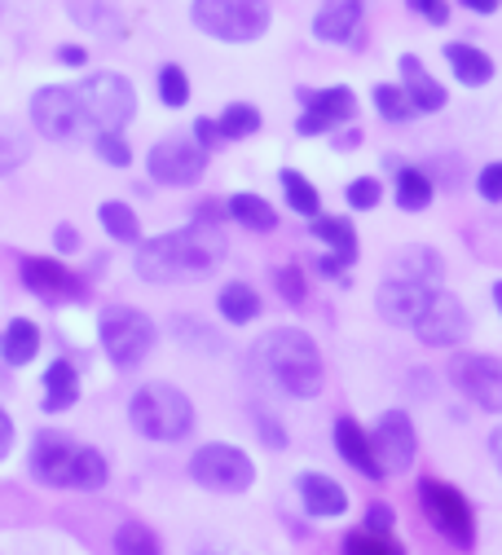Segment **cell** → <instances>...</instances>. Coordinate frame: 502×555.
Instances as JSON below:
<instances>
[{
  "label": "cell",
  "instance_id": "cell-17",
  "mask_svg": "<svg viewBox=\"0 0 502 555\" xmlns=\"http://www.w3.org/2000/svg\"><path fill=\"white\" fill-rule=\"evenodd\" d=\"M23 283L31 296L40 300H76L85 292V283L70 273L62 260H44V256H23Z\"/></svg>",
  "mask_w": 502,
  "mask_h": 555
},
{
  "label": "cell",
  "instance_id": "cell-46",
  "mask_svg": "<svg viewBox=\"0 0 502 555\" xmlns=\"http://www.w3.org/2000/svg\"><path fill=\"white\" fill-rule=\"evenodd\" d=\"M10 450H14V420L0 410V459H10Z\"/></svg>",
  "mask_w": 502,
  "mask_h": 555
},
{
  "label": "cell",
  "instance_id": "cell-39",
  "mask_svg": "<svg viewBox=\"0 0 502 555\" xmlns=\"http://www.w3.org/2000/svg\"><path fill=\"white\" fill-rule=\"evenodd\" d=\"M379 194H384V185L375 177H357L348 185V207H357V212H371V207L379 203Z\"/></svg>",
  "mask_w": 502,
  "mask_h": 555
},
{
  "label": "cell",
  "instance_id": "cell-36",
  "mask_svg": "<svg viewBox=\"0 0 502 555\" xmlns=\"http://www.w3.org/2000/svg\"><path fill=\"white\" fill-rule=\"evenodd\" d=\"M159 102L172 106V111H181L190 102V80H185L181 66H164L159 72Z\"/></svg>",
  "mask_w": 502,
  "mask_h": 555
},
{
  "label": "cell",
  "instance_id": "cell-22",
  "mask_svg": "<svg viewBox=\"0 0 502 555\" xmlns=\"http://www.w3.org/2000/svg\"><path fill=\"white\" fill-rule=\"evenodd\" d=\"M446 62L454 66V80L467 85V89H480V85L493 80V57L480 53V49H472V44H463V40L446 44Z\"/></svg>",
  "mask_w": 502,
  "mask_h": 555
},
{
  "label": "cell",
  "instance_id": "cell-14",
  "mask_svg": "<svg viewBox=\"0 0 502 555\" xmlns=\"http://www.w3.org/2000/svg\"><path fill=\"white\" fill-rule=\"evenodd\" d=\"M300 106H305V119L296 124L300 137H318V132H331L335 124H348L352 111H357V98L348 89H296Z\"/></svg>",
  "mask_w": 502,
  "mask_h": 555
},
{
  "label": "cell",
  "instance_id": "cell-18",
  "mask_svg": "<svg viewBox=\"0 0 502 555\" xmlns=\"http://www.w3.org/2000/svg\"><path fill=\"white\" fill-rule=\"evenodd\" d=\"M362 0H322V10L313 18V36L326 44H352L362 31Z\"/></svg>",
  "mask_w": 502,
  "mask_h": 555
},
{
  "label": "cell",
  "instance_id": "cell-13",
  "mask_svg": "<svg viewBox=\"0 0 502 555\" xmlns=\"http://www.w3.org/2000/svg\"><path fill=\"white\" fill-rule=\"evenodd\" d=\"M207 172V151L185 137H168L151 151V181L159 185H194Z\"/></svg>",
  "mask_w": 502,
  "mask_h": 555
},
{
  "label": "cell",
  "instance_id": "cell-9",
  "mask_svg": "<svg viewBox=\"0 0 502 555\" xmlns=\"http://www.w3.org/2000/svg\"><path fill=\"white\" fill-rule=\"evenodd\" d=\"M190 476L211 494H243L256 480V467L239 446H198V454L190 459Z\"/></svg>",
  "mask_w": 502,
  "mask_h": 555
},
{
  "label": "cell",
  "instance_id": "cell-49",
  "mask_svg": "<svg viewBox=\"0 0 502 555\" xmlns=\"http://www.w3.org/2000/svg\"><path fill=\"white\" fill-rule=\"evenodd\" d=\"M463 5H467L472 14H493V10H498V0H463Z\"/></svg>",
  "mask_w": 502,
  "mask_h": 555
},
{
  "label": "cell",
  "instance_id": "cell-23",
  "mask_svg": "<svg viewBox=\"0 0 502 555\" xmlns=\"http://www.w3.org/2000/svg\"><path fill=\"white\" fill-rule=\"evenodd\" d=\"M40 353V326L27 318H14L5 331H0V358L5 366H27Z\"/></svg>",
  "mask_w": 502,
  "mask_h": 555
},
{
  "label": "cell",
  "instance_id": "cell-24",
  "mask_svg": "<svg viewBox=\"0 0 502 555\" xmlns=\"http://www.w3.org/2000/svg\"><path fill=\"white\" fill-rule=\"evenodd\" d=\"M76 401H80V371L57 358V362L44 371V410L57 414V410H70Z\"/></svg>",
  "mask_w": 502,
  "mask_h": 555
},
{
  "label": "cell",
  "instance_id": "cell-16",
  "mask_svg": "<svg viewBox=\"0 0 502 555\" xmlns=\"http://www.w3.org/2000/svg\"><path fill=\"white\" fill-rule=\"evenodd\" d=\"M427 300H433V287H427V283H410V278H388V283L375 292V309L392 326H414L419 313L427 309Z\"/></svg>",
  "mask_w": 502,
  "mask_h": 555
},
{
  "label": "cell",
  "instance_id": "cell-15",
  "mask_svg": "<svg viewBox=\"0 0 502 555\" xmlns=\"http://www.w3.org/2000/svg\"><path fill=\"white\" fill-rule=\"evenodd\" d=\"M375 454L384 463V472H406L419 454V441H414V424H410V414L401 410H388L384 420L375 424Z\"/></svg>",
  "mask_w": 502,
  "mask_h": 555
},
{
  "label": "cell",
  "instance_id": "cell-32",
  "mask_svg": "<svg viewBox=\"0 0 502 555\" xmlns=\"http://www.w3.org/2000/svg\"><path fill=\"white\" fill-rule=\"evenodd\" d=\"M313 234L318 238H326L331 247H335V256H344L348 264H352V256H357V234H352V225L348 221H335V217H313Z\"/></svg>",
  "mask_w": 502,
  "mask_h": 555
},
{
  "label": "cell",
  "instance_id": "cell-12",
  "mask_svg": "<svg viewBox=\"0 0 502 555\" xmlns=\"http://www.w3.org/2000/svg\"><path fill=\"white\" fill-rule=\"evenodd\" d=\"M414 335L427 344V349H454V344H463L472 335V318H467L459 296L433 292V300H427V309L414 322Z\"/></svg>",
  "mask_w": 502,
  "mask_h": 555
},
{
  "label": "cell",
  "instance_id": "cell-3",
  "mask_svg": "<svg viewBox=\"0 0 502 555\" xmlns=\"http://www.w3.org/2000/svg\"><path fill=\"white\" fill-rule=\"evenodd\" d=\"M31 476L40 485H53V490H102L106 485V459L93 450V446H80L70 441L66 433H40L31 441V459H27Z\"/></svg>",
  "mask_w": 502,
  "mask_h": 555
},
{
  "label": "cell",
  "instance_id": "cell-42",
  "mask_svg": "<svg viewBox=\"0 0 502 555\" xmlns=\"http://www.w3.org/2000/svg\"><path fill=\"white\" fill-rule=\"evenodd\" d=\"M480 198H489V203H502V164H489V168H480Z\"/></svg>",
  "mask_w": 502,
  "mask_h": 555
},
{
  "label": "cell",
  "instance_id": "cell-40",
  "mask_svg": "<svg viewBox=\"0 0 502 555\" xmlns=\"http://www.w3.org/2000/svg\"><path fill=\"white\" fill-rule=\"evenodd\" d=\"M278 292L286 296V305H300L305 300V269L300 264H282L278 269Z\"/></svg>",
  "mask_w": 502,
  "mask_h": 555
},
{
  "label": "cell",
  "instance_id": "cell-6",
  "mask_svg": "<svg viewBox=\"0 0 502 555\" xmlns=\"http://www.w3.org/2000/svg\"><path fill=\"white\" fill-rule=\"evenodd\" d=\"M31 124L40 137L49 142H62V146H76V142H93L98 137V124L80 98V89H62V85H49L31 98Z\"/></svg>",
  "mask_w": 502,
  "mask_h": 555
},
{
  "label": "cell",
  "instance_id": "cell-11",
  "mask_svg": "<svg viewBox=\"0 0 502 555\" xmlns=\"http://www.w3.org/2000/svg\"><path fill=\"white\" fill-rule=\"evenodd\" d=\"M450 384L467 401H476L480 410L502 414V358H493V353H459L450 362Z\"/></svg>",
  "mask_w": 502,
  "mask_h": 555
},
{
  "label": "cell",
  "instance_id": "cell-10",
  "mask_svg": "<svg viewBox=\"0 0 502 555\" xmlns=\"http://www.w3.org/2000/svg\"><path fill=\"white\" fill-rule=\"evenodd\" d=\"M76 89H80V98H85V106H89L98 132H124L128 119L137 115V93H132V85H128L124 76H115V72H98V76H89V80L76 85Z\"/></svg>",
  "mask_w": 502,
  "mask_h": 555
},
{
  "label": "cell",
  "instance_id": "cell-33",
  "mask_svg": "<svg viewBox=\"0 0 502 555\" xmlns=\"http://www.w3.org/2000/svg\"><path fill=\"white\" fill-rule=\"evenodd\" d=\"M27 155H31L27 132H23V128H14V124H0V177L14 172V168H23V164H27Z\"/></svg>",
  "mask_w": 502,
  "mask_h": 555
},
{
  "label": "cell",
  "instance_id": "cell-31",
  "mask_svg": "<svg viewBox=\"0 0 502 555\" xmlns=\"http://www.w3.org/2000/svg\"><path fill=\"white\" fill-rule=\"evenodd\" d=\"M217 124H221V137H226V142H243V137L260 132V111H256L252 102H234V106L221 111Z\"/></svg>",
  "mask_w": 502,
  "mask_h": 555
},
{
  "label": "cell",
  "instance_id": "cell-7",
  "mask_svg": "<svg viewBox=\"0 0 502 555\" xmlns=\"http://www.w3.org/2000/svg\"><path fill=\"white\" fill-rule=\"evenodd\" d=\"M98 335H102L106 358H111L115 366H124V371H137L141 362L151 358L155 339H159L155 322L141 313V309H132V305H111V309H102Z\"/></svg>",
  "mask_w": 502,
  "mask_h": 555
},
{
  "label": "cell",
  "instance_id": "cell-8",
  "mask_svg": "<svg viewBox=\"0 0 502 555\" xmlns=\"http://www.w3.org/2000/svg\"><path fill=\"white\" fill-rule=\"evenodd\" d=\"M419 503H423V516L433 520V529L454 542V546H472L476 542V516L467 507V499L446 480H423L419 485Z\"/></svg>",
  "mask_w": 502,
  "mask_h": 555
},
{
  "label": "cell",
  "instance_id": "cell-28",
  "mask_svg": "<svg viewBox=\"0 0 502 555\" xmlns=\"http://www.w3.org/2000/svg\"><path fill=\"white\" fill-rule=\"evenodd\" d=\"M282 194H286V203H292V212H300V217H318L322 212V194L313 190V181L305 177V172H296V168H282Z\"/></svg>",
  "mask_w": 502,
  "mask_h": 555
},
{
  "label": "cell",
  "instance_id": "cell-25",
  "mask_svg": "<svg viewBox=\"0 0 502 555\" xmlns=\"http://www.w3.org/2000/svg\"><path fill=\"white\" fill-rule=\"evenodd\" d=\"M392 278H410V283L433 287L441 278V256L433 247H401L397 260H392Z\"/></svg>",
  "mask_w": 502,
  "mask_h": 555
},
{
  "label": "cell",
  "instance_id": "cell-29",
  "mask_svg": "<svg viewBox=\"0 0 502 555\" xmlns=\"http://www.w3.org/2000/svg\"><path fill=\"white\" fill-rule=\"evenodd\" d=\"M433 181H427L419 168H401L397 172V207L401 212H423L427 203H433Z\"/></svg>",
  "mask_w": 502,
  "mask_h": 555
},
{
  "label": "cell",
  "instance_id": "cell-43",
  "mask_svg": "<svg viewBox=\"0 0 502 555\" xmlns=\"http://www.w3.org/2000/svg\"><path fill=\"white\" fill-rule=\"evenodd\" d=\"M194 137H198V146H203V151H211V146L221 142V124H211V119H198V124H194Z\"/></svg>",
  "mask_w": 502,
  "mask_h": 555
},
{
  "label": "cell",
  "instance_id": "cell-34",
  "mask_svg": "<svg viewBox=\"0 0 502 555\" xmlns=\"http://www.w3.org/2000/svg\"><path fill=\"white\" fill-rule=\"evenodd\" d=\"M375 111L388 119V124H406L414 102L406 93V85H375Z\"/></svg>",
  "mask_w": 502,
  "mask_h": 555
},
{
  "label": "cell",
  "instance_id": "cell-2",
  "mask_svg": "<svg viewBox=\"0 0 502 555\" xmlns=\"http://www.w3.org/2000/svg\"><path fill=\"white\" fill-rule=\"evenodd\" d=\"M252 362H256L260 379H269L278 392L296 397V401H309L322 392V353L296 326H278V331L260 335L252 349Z\"/></svg>",
  "mask_w": 502,
  "mask_h": 555
},
{
  "label": "cell",
  "instance_id": "cell-20",
  "mask_svg": "<svg viewBox=\"0 0 502 555\" xmlns=\"http://www.w3.org/2000/svg\"><path fill=\"white\" fill-rule=\"evenodd\" d=\"M296 490H300V499H305V512H309V516L331 520V516H344V512H348V494H344V485H339V480H331V476H322V472H305Z\"/></svg>",
  "mask_w": 502,
  "mask_h": 555
},
{
  "label": "cell",
  "instance_id": "cell-37",
  "mask_svg": "<svg viewBox=\"0 0 502 555\" xmlns=\"http://www.w3.org/2000/svg\"><path fill=\"white\" fill-rule=\"evenodd\" d=\"M93 151H98L111 168H128V164H132V151H128V142H124L119 132H98V137H93Z\"/></svg>",
  "mask_w": 502,
  "mask_h": 555
},
{
  "label": "cell",
  "instance_id": "cell-27",
  "mask_svg": "<svg viewBox=\"0 0 502 555\" xmlns=\"http://www.w3.org/2000/svg\"><path fill=\"white\" fill-rule=\"evenodd\" d=\"M217 305H221V318L234 322V326H247V322L260 318V296H256V287H247V283H230Z\"/></svg>",
  "mask_w": 502,
  "mask_h": 555
},
{
  "label": "cell",
  "instance_id": "cell-38",
  "mask_svg": "<svg viewBox=\"0 0 502 555\" xmlns=\"http://www.w3.org/2000/svg\"><path fill=\"white\" fill-rule=\"evenodd\" d=\"M115 551H146V555H155L159 551V538L151 529H141V525H124L115 533Z\"/></svg>",
  "mask_w": 502,
  "mask_h": 555
},
{
  "label": "cell",
  "instance_id": "cell-51",
  "mask_svg": "<svg viewBox=\"0 0 502 555\" xmlns=\"http://www.w3.org/2000/svg\"><path fill=\"white\" fill-rule=\"evenodd\" d=\"M493 305H498V313H502V283H493Z\"/></svg>",
  "mask_w": 502,
  "mask_h": 555
},
{
  "label": "cell",
  "instance_id": "cell-35",
  "mask_svg": "<svg viewBox=\"0 0 502 555\" xmlns=\"http://www.w3.org/2000/svg\"><path fill=\"white\" fill-rule=\"evenodd\" d=\"M344 551H352V555H401V546H397L388 533H375V529L348 533V538H344Z\"/></svg>",
  "mask_w": 502,
  "mask_h": 555
},
{
  "label": "cell",
  "instance_id": "cell-19",
  "mask_svg": "<svg viewBox=\"0 0 502 555\" xmlns=\"http://www.w3.org/2000/svg\"><path fill=\"white\" fill-rule=\"evenodd\" d=\"M335 450H339L357 472H362V476H388L384 463H379V454H375V437H366L357 420H339V424H335Z\"/></svg>",
  "mask_w": 502,
  "mask_h": 555
},
{
  "label": "cell",
  "instance_id": "cell-47",
  "mask_svg": "<svg viewBox=\"0 0 502 555\" xmlns=\"http://www.w3.org/2000/svg\"><path fill=\"white\" fill-rule=\"evenodd\" d=\"M85 57H89V53H85L80 44H62V49H57V62H66V66H85Z\"/></svg>",
  "mask_w": 502,
  "mask_h": 555
},
{
  "label": "cell",
  "instance_id": "cell-1",
  "mask_svg": "<svg viewBox=\"0 0 502 555\" xmlns=\"http://www.w3.org/2000/svg\"><path fill=\"white\" fill-rule=\"evenodd\" d=\"M226 260V234L217 225H185L137 247V278L141 283H198L217 273Z\"/></svg>",
  "mask_w": 502,
  "mask_h": 555
},
{
  "label": "cell",
  "instance_id": "cell-30",
  "mask_svg": "<svg viewBox=\"0 0 502 555\" xmlns=\"http://www.w3.org/2000/svg\"><path fill=\"white\" fill-rule=\"evenodd\" d=\"M98 221L106 225V234L115 238V243H137V217H132V207L128 203H119V198H106L102 207H98Z\"/></svg>",
  "mask_w": 502,
  "mask_h": 555
},
{
  "label": "cell",
  "instance_id": "cell-45",
  "mask_svg": "<svg viewBox=\"0 0 502 555\" xmlns=\"http://www.w3.org/2000/svg\"><path fill=\"white\" fill-rule=\"evenodd\" d=\"M53 243H57V251H62V256H70V251L80 247V234L70 230V225H57V230H53Z\"/></svg>",
  "mask_w": 502,
  "mask_h": 555
},
{
  "label": "cell",
  "instance_id": "cell-50",
  "mask_svg": "<svg viewBox=\"0 0 502 555\" xmlns=\"http://www.w3.org/2000/svg\"><path fill=\"white\" fill-rule=\"evenodd\" d=\"M357 142H362V132H357V128H348V132L339 137V142H335V146H339V151H352Z\"/></svg>",
  "mask_w": 502,
  "mask_h": 555
},
{
  "label": "cell",
  "instance_id": "cell-41",
  "mask_svg": "<svg viewBox=\"0 0 502 555\" xmlns=\"http://www.w3.org/2000/svg\"><path fill=\"white\" fill-rule=\"evenodd\" d=\"M410 10L423 14L433 27H446L450 23V5H446V0H410Z\"/></svg>",
  "mask_w": 502,
  "mask_h": 555
},
{
  "label": "cell",
  "instance_id": "cell-44",
  "mask_svg": "<svg viewBox=\"0 0 502 555\" xmlns=\"http://www.w3.org/2000/svg\"><path fill=\"white\" fill-rule=\"evenodd\" d=\"M366 529H375V533H388V529H392V512H388L384 503H375V507L366 512Z\"/></svg>",
  "mask_w": 502,
  "mask_h": 555
},
{
  "label": "cell",
  "instance_id": "cell-5",
  "mask_svg": "<svg viewBox=\"0 0 502 555\" xmlns=\"http://www.w3.org/2000/svg\"><path fill=\"white\" fill-rule=\"evenodd\" d=\"M190 23L211 36V40H226V44H252L269 31L273 10L265 0H194L190 5Z\"/></svg>",
  "mask_w": 502,
  "mask_h": 555
},
{
  "label": "cell",
  "instance_id": "cell-4",
  "mask_svg": "<svg viewBox=\"0 0 502 555\" xmlns=\"http://www.w3.org/2000/svg\"><path fill=\"white\" fill-rule=\"evenodd\" d=\"M128 420L146 441H181L194 433V405L177 384H146L137 388Z\"/></svg>",
  "mask_w": 502,
  "mask_h": 555
},
{
  "label": "cell",
  "instance_id": "cell-48",
  "mask_svg": "<svg viewBox=\"0 0 502 555\" xmlns=\"http://www.w3.org/2000/svg\"><path fill=\"white\" fill-rule=\"evenodd\" d=\"M489 454H493V463H498V472H502V428L489 433Z\"/></svg>",
  "mask_w": 502,
  "mask_h": 555
},
{
  "label": "cell",
  "instance_id": "cell-21",
  "mask_svg": "<svg viewBox=\"0 0 502 555\" xmlns=\"http://www.w3.org/2000/svg\"><path fill=\"white\" fill-rule=\"evenodd\" d=\"M401 76H406V93H410L414 111L433 115V111H441V106H446V89L423 72V62H419L414 53H406V57H401Z\"/></svg>",
  "mask_w": 502,
  "mask_h": 555
},
{
  "label": "cell",
  "instance_id": "cell-26",
  "mask_svg": "<svg viewBox=\"0 0 502 555\" xmlns=\"http://www.w3.org/2000/svg\"><path fill=\"white\" fill-rule=\"evenodd\" d=\"M230 217L239 221V225H247V230H256V234H273L278 230V212L260 198V194H234L230 198Z\"/></svg>",
  "mask_w": 502,
  "mask_h": 555
}]
</instances>
